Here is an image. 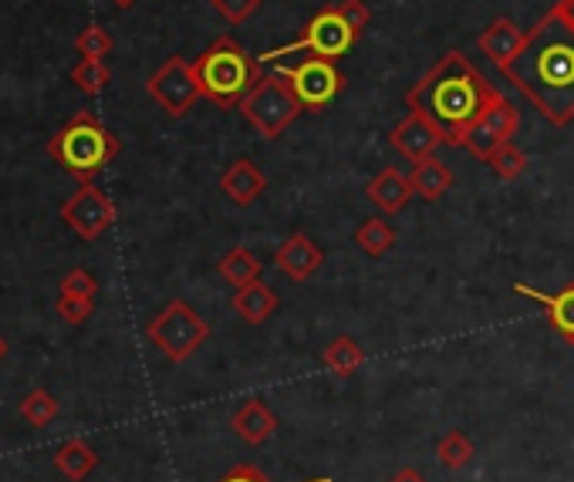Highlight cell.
Returning <instances> with one entry per match:
<instances>
[{
	"label": "cell",
	"mask_w": 574,
	"mask_h": 482,
	"mask_svg": "<svg viewBox=\"0 0 574 482\" xmlns=\"http://www.w3.org/2000/svg\"><path fill=\"white\" fill-rule=\"evenodd\" d=\"M217 270H220V277H223L227 284H233V287H247V284H253V281H261V273H264L258 253H250L247 247H233V250L217 263Z\"/></svg>",
	"instance_id": "7402d4cb"
},
{
	"label": "cell",
	"mask_w": 574,
	"mask_h": 482,
	"mask_svg": "<svg viewBox=\"0 0 574 482\" xmlns=\"http://www.w3.org/2000/svg\"><path fill=\"white\" fill-rule=\"evenodd\" d=\"M220 189H223V196L230 199V202H237V206H253L261 196H264V189H268V176L258 169V163H250V159H233L227 169H223V176H220Z\"/></svg>",
	"instance_id": "9a60e30c"
},
{
	"label": "cell",
	"mask_w": 574,
	"mask_h": 482,
	"mask_svg": "<svg viewBox=\"0 0 574 482\" xmlns=\"http://www.w3.org/2000/svg\"><path fill=\"white\" fill-rule=\"evenodd\" d=\"M358 34H362V31H355V28L345 21V14L338 11V4H335V8L317 11V14L307 21L304 34H301L298 41H291V44H284V48H274V51H264L258 61H261V64H274V61H281L284 54H294V51H311V54H317V57L338 61L342 54H348V51L355 48Z\"/></svg>",
	"instance_id": "8992f818"
},
{
	"label": "cell",
	"mask_w": 574,
	"mask_h": 482,
	"mask_svg": "<svg viewBox=\"0 0 574 482\" xmlns=\"http://www.w3.org/2000/svg\"><path fill=\"white\" fill-rule=\"evenodd\" d=\"M557 11L574 24V0H557Z\"/></svg>",
	"instance_id": "d590c367"
},
{
	"label": "cell",
	"mask_w": 574,
	"mask_h": 482,
	"mask_svg": "<svg viewBox=\"0 0 574 482\" xmlns=\"http://www.w3.org/2000/svg\"><path fill=\"white\" fill-rule=\"evenodd\" d=\"M389 143H393V149H396L399 156H406L409 163H419V159L432 156L436 146H442V143H439V132H436L419 112H409V115L389 132Z\"/></svg>",
	"instance_id": "7c38bea8"
},
{
	"label": "cell",
	"mask_w": 574,
	"mask_h": 482,
	"mask_svg": "<svg viewBox=\"0 0 574 482\" xmlns=\"http://www.w3.org/2000/svg\"><path fill=\"white\" fill-rule=\"evenodd\" d=\"M4 358H8V340L0 337V362H4Z\"/></svg>",
	"instance_id": "74e56055"
},
{
	"label": "cell",
	"mask_w": 574,
	"mask_h": 482,
	"mask_svg": "<svg viewBox=\"0 0 574 482\" xmlns=\"http://www.w3.org/2000/svg\"><path fill=\"white\" fill-rule=\"evenodd\" d=\"M72 82L85 92V95H98V92H105L108 88V82H112V72L105 67V61L102 57H82V64H75L72 67Z\"/></svg>",
	"instance_id": "484cf974"
},
{
	"label": "cell",
	"mask_w": 574,
	"mask_h": 482,
	"mask_svg": "<svg viewBox=\"0 0 574 482\" xmlns=\"http://www.w3.org/2000/svg\"><path fill=\"white\" fill-rule=\"evenodd\" d=\"M217 482H271L258 465H233L223 479ZM304 482H332V475H317V479H304Z\"/></svg>",
	"instance_id": "d6a6232c"
},
{
	"label": "cell",
	"mask_w": 574,
	"mask_h": 482,
	"mask_svg": "<svg viewBox=\"0 0 574 482\" xmlns=\"http://www.w3.org/2000/svg\"><path fill=\"white\" fill-rule=\"evenodd\" d=\"M95 301L92 297H75V294H61L58 304H54V314L65 321V324H85L88 314H92Z\"/></svg>",
	"instance_id": "4dcf8cb0"
},
{
	"label": "cell",
	"mask_w": 574,
	"mask_h": 482,
	"mask_svg": "<svg viewBox=\"0 0 574 482\" xmlns=\"http://www.w3.org/2000/svg\"><path fill=\"white\" fill-rule=\"evenodd\" d=\"M98 291V281L92 277V273L85 266H75L65 273V281H61V294H75V297H95Z\"/></svg>",
	"instance_id": "1f68e13d"
},
{
	"label": "cell",
	"mask_w": 574,
	"mask_h": 482,
	"mask_svg": "<svg viewBox=\"0 0 574 482\" xmlns=\"http://www.w3.org/2000/svg\"><path fill=\"white\" fill-rule=\"evenodd\" d=\"M355 243L362 247V253L368 256H386L393 247H396V230L382 220V217H372L365 220L358 230H355Z\"/></svg>",
	"instance_id": "cb8c5ba5"
},
{
	"label": "cell",
	"mask_w": 574,
	"mask_h": 482,
	"mask_svg": "<svg viewBox=\"0 0 574 482\" xmlns=\"http://www.w3.org/2000/svg\"><path fill=\"white\" fill-rule=\"evenodd\" d=\"M338 11L345 14V21H348L355 31H362V28L372 21V11L365 8V0H338Z\"/></svg>",
	"instance_id": "836d02e7"
},
{
	"label": "cell",
	"mask_w": 574,
	"mask_h": 482,
	"mask_svg": "<svg viewBox=\"0 0 574 482\" xmlns=\"http://www.w3.org/2000/svg\"><path fill=\"white\" fill-rule=\"evenodd\" d=\"M487 166H490L500 179H518V176H524V169H528V153L518 149L514 143H503V146H497V149L490 153Z\"/></svg>",
	"instance_id": "83f0119b"
},
{
	"label": "cell",
	"mask_w": 574,
	"mask_h": 482,
	"mask_svg": "<svg viewBox=\"0 0 574 482\" xmlns=\"http://www.w3.org/2000/svg\"><path fill=\"white\" fill-rule=\"evenodd\" d=\"M518 125H521V115H518V108L510 105L507 98H500L497 105H490L483 115H480V122L470 128V135H467V149L477 156V159H490V153L497 149V146H503V143H510V135L518 132Z\"/></svg>",
	"instance_id": "8fae6325"
},
{
	"label": "cell",
	"mask_w": 574,
	"mask_h": 482,
	"mask_svg": "<svg viewBox=\"0 0 574 482\" xmlns=\"http://www.w3.org/2000/svg\"><path fill=\"white\" fill-rule=\"evenodd\" d=\"M197 85L200 95L220 108H240V102L253 92L264 75H261V61L250 57L233 38H217L197 61Z\"/></svg>",
	"instance_id": "3957f363"
},
{
	"label": "cell",
	"mask_w": 574,
	"mask_h": 482,
	"mask_svg": "<svg viewBox=\"0 0 574 482\" xmlns=\"http://www.w3.org/2000/svg\"><path fill=\"white\" fill-rule=\"evenodd\" d=\"M389 482H426V479H422V475H419L416 469H399V472H396V475H393Z\"/></svg>",
	"instance_id": "e575fe53"
},
{
	"label": "cell",
	"mask_w": 574,
	"mask_h": 482,
	"mask_svg": "<svg viewBox=\"0 0 574 482\" xmlns=\"http://www.w3.org/2000/svg\"><path fill=\"white\" fill-rule=\"evenodd\" d=\"M233 311L247 321V324H264L274 311H278V294L261 284V281H253L247 287H237L233 294Z\"/></svg>",
	"instance_id": "d6986e66"
},
{
	"label": "cell",
	"mask_w": 574,
	"mask_h": 482,
	"mask_svg": "<svg viewBox=\"0 0 574 482\" xmlns=\"http://www.w3.org/2000/svg\"><path fill=\"white\" fill-rule=\"evenodd\" d=\"M21 416L34 426V429H44L58 419V398L44 388H34L21 398Z\"/></svg>",
	"instance_id": "d4e9b609"
},
{
	"label": "cell",
	"mask_w": 574,
	"mask_h": 482,
	"mask_svg": "<svg viewBox=\"0 0 574 482\" xmlns=\"http://www.w3.org/2000/svg\"><path fill=\"white\" fill-rule=\"evenodd\" d=\"M322 362H325V368L335 371L338 378H348V375H355V371L362 368L365 352L358 348V340H352V337H335V340L328 344V348L322 352Z\"/></svg>",
	"instance_id": "603a6c76"
},
{
	"label": "cell",
	"mask_w": 574,
	"mask_h": 482,
	"mask_svg": "<svg viewBox=\"0 0 574 482\" xmlns=\"http://www.w3.org/2000/svg\"><path fill=\"white\" fill-rule=\"evenodd\" d=\"M146 337L156 344V348L166 355V362L182 365L194 358L207 337H210V324L189 307L186 301H169L146 327Z\"/></svg>",
	"instance_id": "5b68a950"
},
{
	"label": "cell",
	"mask_w": 574,
	"mask_h": 482,
	"mask_svg": "<svg viewBox=\"0 0 574 482\" xmlns=\"http://www.w3.org/2000/svg\"><path fill=\"white\" fill-rule=\"evenodd\" d=\"M524 31L510 21V18H497L480 38H477V48H480V54H487L497 67H503L510 57H514L521 48H524Z\"/></svg>",
	"instance_id": "ac0fdd59"
},
{
	"label": "cell",
	"mask_w": 574,
	"mask_h": 482,
	"mask_svg": "<svg viewBox=\"0 0 574 482\" xmlns=\"http://www.w3.org/2000/svg\"><path fill=\"white\" fill-rule=\"evenodd\" d=\"M409 179H413V189H416L426 202H436V199H442L446 192L453 189V172L446 169L439 159H432V156L419 159Z\"/></svg>",
	"instance_id": "44dd1931"
},
{
	"label": "cell",
	"mask_w": 574,
	"mask_h": 482,
	"mask_svg": "<svg viewBox=\"0 0 574 482\" xmlns=\"http://www.w3.org/2000/svg\"><path fill=\"white\" fill-rule=\"evenodd\" d=\"M146 92L169 118L189 115V108L197 105V98H203L200 85H197L194 64H189L186 57H179V54L156 67V72L149 75V82H146Z\"/></svg>",
	"instance_id": "9c48e42d"
},
{
	"label": "cell",
	"mask_w": 574,
	"mask_h": 482,
	"mask_svg": "<svg viewBox=\"0 0 574 482\" xmlns=\"http://www.w3.org/2000/svg\"><path fill=\"white\" fill-rule=\"evenodd\" d=\"M61 220L82 240H98L115 223V202L95 182H82V189L61 206Z\"/></svg>",
	"instance_id": "30bf717a"
},
{
	"label": "cell",
	"mask_w": 574,
	"mask_h": 482,
	"mask_svg": "<svg viewBox=\"0 0 574 482\" xmlns=\"http://www.w3.org/2000/svg\"><path fill=\"white\" fill-rule=\"evenodd\" d=\"M210 4L227 24H243L247 18H253L264 8V0H210Z\"/></svg>",
	"instance_id": "f1b7e54d"
},
{
	"label": "cell",
	"mask_w": 574,
	"mask_h": 482,
	"mask_svg": "<svg viewBox=\"0 0 574 482\" xmlns=\"http://www.w3.org/2000/svg\"><path fill=\"white\" fill-rule=\"evenodd\" d=\"M118 135H112L92 112H79L48 143V156L82 182H92V176H98L118 156Z\"/></svg>",
	"instance_id": "277c9868"
},
{
	"label": "cell",
	"mask_w": 574,
	"mask_h": 482,
	"mask_svg": "<svg viewBox=\"0 0 574 482\" xmlns=\"http://www.w3.org/2000/svg\"><path fill=\"white\" fill-rule=\"evenodd\" d=\"M230 426H233V432H237L240 442H247V446H264L278 432V416L271 411V405H264L261 398H250V401H243L233 411Z\"/></svg>",
	"instance_id": "2e32d148"
},
{
	"label": "cell",
	"mask_w": 574,
	"mask_h": 482,
	"mask_svg": "<svg viewBox=\"0 0 574 482\" xmlns=\"http://www.w3.org/2000/svg\"><path fill=\"white\" fill-rule=\"evenodd\" d=\"M112 4H115V8H122V11H129L133 4H139V0H112Z\"/></svg>",
	"instance_id": "8d00e7d4"
},
{
	"label": "cell",
	"mask_w": 574,
	"mask_h": 482,
	"mask_svg": "<svg viewBox=\"0 0 574 482\" xmlns=\"http://www.w3.org/2000/svg\"><path fill=\"white\" fill-rule=\"evenodd\" d=\"M274 72L291 85V92L304 112L328 108L345 88V75L335 67V61L317 57V54H307L298 64H278Z\"/></svg>",
	"instance_id": "ba28073f"
},
{
	"label": "cell",
	"mask_w": 574,
	"mask_h": 482,
	"mask_svg": "<svg viewBox=\"0 0 574 482\" xmlns=\"http://www.w3.org/2000/svg\"><path fill=\"white\" fill-rule=\"evenodd\" d=\"M301 102L294 98L291 85L274 72V75H264L253 92L240 102V115L258 128L264 139H278V135L288 132V125L301 115Z\"/></svg>",
	"instance_id": "52a82bcc"
},
{
	"label": "cell",
	"mask_w": 574,
	"mask_h": 482,
	"mask_svg": "<svg viewBox=\"0 0 574 482\" xmlns=\"http://www.w3.org/2000/svg\"><path fill=\"white\" fill-rule=\"evenodd\" d=\"M436 455H439V462H442L446 469H463V465L473 462L477 449H473V442H470L463 432H446V436L439 439V446H436Z\"/></svg>",
	"instance_id": "4316f807"
},
{
	"label": "cell",
	"mask_w": 574,
	"mask_h": 482,
	"mask_svg": "<svg viewBox=\"0 0 574 482\" xmlns=\"http://www.w3.org/2000/svg\"><path fill=\"white\" fill-rule=\"evenodd\" d=\"M54 465H58V472L65 475V479L82 482V479H88V472L98 465V455H95V449H92L88 442L72 439V442H61V446L54 449Z\"/></svg>",
	"instance_id": "ffe728a7"
},
{
	"label": "cell",
	"mask_w": 574,
	"mask_h": 482,
	"mask_svg": "<svg viewBox=\"0 0 574 482\" xmlns=\"http://www.w3.org/2000/svg\"><path fill=\"white\" fill-rule=\"evenodd\" d=\"M278 270L284 273L288 281H294V284H301V281H307V277H314L317 270H322V263H325V253L317 250L304 233H294V237H288L284 243H281V250H278Z\"/></svg>",
	"instance_id": "5bb4252c"
},
{
	"label": "cell",
	"mask_w": 574,
	"mask_h": 482,
	"mask_svg": "<svg viewBox=\"0 0 574 482\" xmlns=\"http://www.w3.org/2000/svg\"><path fill=\"white\" fill-rule=\"evenodd\" d=\"M413 179L409 176H403L396 166H386L378 176H372L368 182H365V196H368V202L375 206V210H382V213H403L406 206H409V199H413Z\"/></svg>",
	"instance_id": "4fadbf2b"
},
{
	"label": "cell",
	"mask_w": 574,
	"mask_h": 482,
	"mask_svg": "<svg viewBox=\"0 0 574 482\" xmlns=\"http://www.w3.org/2000/svg\"><path fill=\"white\" fill-rule=\"evenodd\" d=\"M75 48H79L82 57H105V54L112 51V34H108L105 28L92 24V28H85V31L75 38Z\"/></svg>",
	"instance_id": "f546056e"
},
{
	"label": "cell",
	"mask_w": 574,
	"mask_h": 482,
	"mask_svg": "<svg viewBox=\"0 0 574 482\" xmlns=\"http://www.w3.org/2000/svg\"><path fill=\"white\" fill-rule=\"evenodd\" d=\"M514 294L531 297L534 304H541L547 311L551 327L574 348V284H567L561 294H544V291H538L531 284H514Z\"/></svg>",
	"instance_id": "e0dca14e"
},
{
	"label": "cell",
	"mask_w": 574,
	"mask_h": 482,
	"mask_svg": "<svg viewBox=\"0 0 574 482\" xmlns=\"http://www.w3.org/2000/svg\"><path fill=\"white\" fill-rule=\"evenodd\" d=\"M500 98L503 95L477 72V64L470 57L450 51L409 88L406 108L419 112L439 132L442 146L460 149L467 146V135L480 122V115Z\"/></svg>",
	"instance_id": "7a4b0ae2"
},
{
	"label": "cell",
	"mask_w": 574,
	"mask_h": 482,
	"mask_svg": "<svg viewBox=\"0 0 574 482\" xmlns=\"http://www.w3.org/2000/svg\"><path fill=\"white\" fill-rule=\"evenodd\" d=\"M500 75L528 95V102L557 128L574 122V24L557 4L528 31L524 48Z\"/></svg>",
	"instance_id": "6da1fadb"
}]
</instances>
